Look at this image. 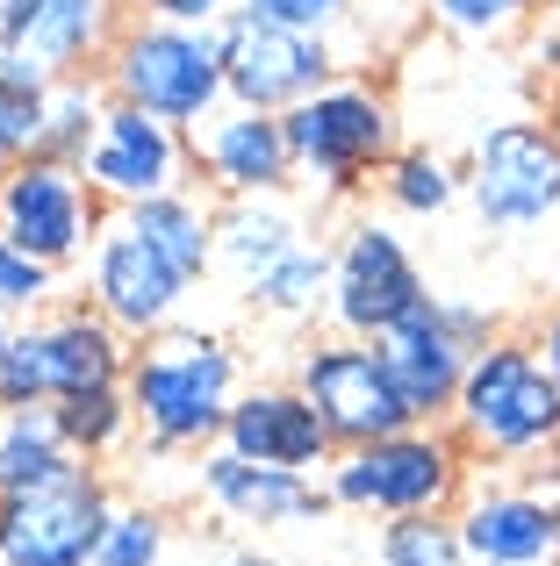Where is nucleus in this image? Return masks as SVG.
Listing matches in <instances>:
<instances>
[{"mask_svg":"<svg viewBox=\"0 0 560 566\" xmlns=\"http://www.w3.org/2000/svg\"><path fill=\"white\" fill-rule=\"evenodd\" d=\"M0 187H8V158H0Z\"/></svg>","mask_w":560,"mask_h":566,"instance_id":"4c0bfd02","label":"nucleus"},{"mask_svg":"<svg viewBox=\"0 0 560 566\" xmlns=\"http://www.w3.org/2000/svg\"><path fill=\"white\" fill-rule=\"evenodd\" d=\"M230 566H273V559H267V553H238Z\"/></svg>","mask_w":560,"mask_h":566,"instance_id":"f704fd0d","label":"nucleus"},{"mask_svg":"<svg viewBox=\"0 0 560 566\" xmlns=\"http://www.w3.org/2000/svg\"><path fill=\"white\" fill-rule=\"evenodd\" d=\"M51 302H58V265L29 259V251L0 230V308L22 323V316H37V308H51Z\"/></svg>","mask_w":560,"mask_h":566,"instance_id":"c85d7f7f","label":"nucleus"},{"mask_svg":"<svg viewBox=\"0 0 560 566\" xmlns=\"http://www.w3.org/2000/svg\"><path fill=\"white\" fill-rule=\"evenodd\" d=\"M8 331H14V316H8V308H0V352H8Z\"/></svg>","mask_w":560,"mask_h":566,"instance_id":"c9c22d12","label":"nucleus"},{"mask_svg":"<svg viewBox=\"0 0 560 566\" xmlns=\"http://www.w3.org/2000/svg\"><path fill=\"white\" fill-rule=\"evenodd\" d=\"M115 516V488L101 467H80L72 481L0 502V566H94Z\"/></svg>","mask_w":560,"mask_h":566,"instance_id":"dca6fc26","label":"nucleus"},{"mask_svg":"<svg viewBox=\"0 0 560 566\" xmlns=\"http://www.w3.org/2000/svg\"><path fill=\"white\" fill-rule=\"evenodd\" d=\"M216 43H224V86L238 108H267V115H288L294 101H309L317 86L338 80V43L331 29H302V22H280V14L238 8L216 22Z\"/></svg>","mask_w":560,"mask_h":566,"instance_id":"6e6552de","label":"nucleus"},{"mask_svg":"<svg viewBox=\"0 0 560 566\" xmlns=\"http://www.w3.org/2000/svg\"><path fill=\"white\" fill-rule=\"evenodd\" d=\"M123 22V0H0V80L58 86L94 72Z\"/></svg>","mask_w":560,"mask_h":566,"instance_id":"f8f14e48","label":"nucleus"},{"mask_svg":"<svg viewBox=\"0 0 560 566\" xmlns=\"http://www.w3.org/2000/svg\"><path fill=\"white\" fill-rule=\"evenodd\" d=\"M94 72L115 101H129V108H144V115H166V123H180V129L209 123L230 101L216 29L158 22V14H129Z\"/></svg>","mask_w":560,"mask_h":566,"instance_id":"0eeeda50","label":"nucleus"},{"mask_svg":"<svg viewBox=\"0 0 560 566\" xmlns=\"http://www.w3.org/2000/svg\"><path fill=\"white\" fill-rule=\"evenodd\" d=\"M424 8H432L438 29H453V36H467V43H489V36H504V29H518L525 14H532V0H424Z\"/></svg>","mask_w":560,"mask_h":566,"instance_id":"7c9ffc66","label":"nucleus"},{"mask_svg":"<svg viewBox=\"0 0 560 566\" xmlns=\"http://www.w3.org/2000/svg\"><path fill=\"white\" fill-rule=\"evenodd\" d=\"M86 459L72 452L58 409H8L0 416V502L14 495H37V488L72 481Z\"/></svg>","mask_w":560,"mask_h":566,"instance_id":"4be33fe9","label":"nucleus"},{"mask_svg":"<svg viewBox=\"0 0 560 566\" xmlns=\"http://www.w3.org/2000/svg\"><path fill=\"white\" fill-rule=\"evenodd\" d=\"M216 273L273 323L331 316V244L309 237L280 193L216 208Z\"/></svg>","mask_w":560,"mask_h":566,"instance_id":"f03ea898","label":"nucleus"},{"mask_svg":"<svg viewBox=\"0 0 560 566\" xmlns=\"http://www.w3.org/2000/svg\"><path fill=\"white\" fill-rule=\"evenodd\" d=\"M467 201L489 230H532L560 208V129L539 115L489 123L467 151Z\"/></svg>","mask_w":560,"mask_h":566,"instance_id":"9b49d317","label":"nucleus"},{"mask_svg":"<svg viewBox=\"0 0 560 566\" xmlns=\"http://www.w3.org/2000/svg\"><path fill=\"white\" fill-rule=\"evenodd\" d=\"M496 337V323L481 316V308H460V302H417L395 331H381V359H388L395 387H403V401L417 409V423H446L453 395H460L467 380V359H475L481 345Z\"/></svg>","mask_w":560,"mask_h":566,"instance_id":"4468645a","label":"nucleus"},{"mask_svg":"<svg viewBox=\"0 0 560 566\" xmlns=\"http://www.w3.org/2000/svg\"><path fill=\"white\" fill-rule=\"evenodd\" d=\"M195 137V172L216 201H252V193H288L294 187V144H288V123L267 108H224L209 123L187 129Z\"/></svg>","mask_w":560,"mask_h":566,"instance_id":"a211bd4d","label":"nucleus"},{"mask_svg":"<svg viewBox=\"0 0 560 566\" xmlns=\"http://www.w3.org/2000/svg\"><path fill=\"white\" fill-rule=\"evenodd\" d=\"M187 294H195V280H187L123 208H108L94 251H86V302L123 337H152V331H166V323H180Z\"/></svg>","mask_w":560,"mask_h":566,"instance_id":"ddd939ff","label":"nucleus"},{"mask_svg":"<svg viewBox=\"0 0 560 566\" xmlns=\"http://www.w3.org/2000/svg\"><path fill=\"white\" fill-rule=\"evenodd\" d=\"M446 430L475 459H553L560 452V374L532 337H489L467 359V380L446 409Z\"/></svg>","mask_w":560,"mask_h":566,"instance_id":"7ed1b4c3","label":"nucleus"},{"mask_svg":"<svg viewBox=\"0 0 560 566\" xmlns=\"http://www.w3.org/2000/svg\"><path fill=\"white\" fill-rule=\"evenodd\" d=\"M123 387L137 409V438L152 452H209V444H224L230 401L245 395V359L224 331L166 323L129 345Z\"/></svg>","mask_w":560,"mask_h":566,"instance_id":"f257e3e1","label":"nucleus"},{"mask_svg":"<svg viewBox=\"0 0 560 566\" xmlns=\"http://www.w3.org/2000/svg\"><path fill=\"white\" fill-rule=\"evenodd\" d=\"M0 416H8V409H0Z\"/></svg>","mask_w":560,"mask_h":566,"instance_id":"58836bf2","label":"nucleus"},{"mask_svg":"<svg viewBox=\"0 0 560 566\" xmlns=\"http://www.w3.org/2000/svg\"><path fill=\"white\" fill-rule=\"evenodd\" d=\"M460 193H467V166L424 151V144H403V151L388 158V172H381V201H388L395 216H446Z\"/></svg>","mask_w":560,"mask_h":566,"instance_id":"393cba45","label":"nucleus"},{"mask_svg":"<svg viewBox=\"0 0 560 566\" xmlns=\"http://www.w3.org/2000/svg\"><path fill=\"white\" fill-rule=\"evenodd\" d=\"M467 452L446 423H409L395 438L352 444L323 467V488H331V510L352 516H453L467 502Z\"/></svg>","mask_w":560,"mask_h":566,"instance_id":"20e7f679","label":"nucleus"},{"mask_svg":"<svg viewBox=\"0 0 560 566\" xmlns=\"http://www.w3.org/2000/svg\"><path fill=\"white\" fill-rule=\"evenodd\" d=\"M43 94L51 86H29V80H0V158H37L43 144Z\"/></svg>","mask_w":560,"mask_h":566,"instance_id":"c756f323","label":"nucleus"},{"mask_svg":"<svg viewBox=\"0 0 560 566\" xmlns=\"http://www.w3.org/2000/svg\"><path fill=\"white\" fill-rule=\"evenodd\" d=\"M532 345H539V359L553 366L560 374V308H547V316H539V331H532Z\"/></svg>","mask_w":560,"mask_h":566,"instance_id":"72a5a7b5","label":"nucleus"},{"mask_svg":"<svg viewBox=\"0 0 560 566\" xmlns=\"http://www.w3.org/2000/svg\"><path fill=\"white\" fill-rule=\"evenodd\" d=\"M129 222H137L144 237H152L158 251H166L173 265H180L187 280H209L216 273V208L201 201V187H180V193H158V201H137L123 208Z\"/></svg>","mask_w":560,"mask_h":566,"instance_id":"5701e85b","label":"nucleus"},{"mask_svg":"<svg viewBox=\"0 0 560 566\" xmlns=\"http://www.w3.org/2000/svg\"><path fill=\"white\" fill-rule=\"evenodd\" d=\"M475 566H553L560 559V524L547 488H475L453 510Z\"/></svg>","mask_w":560,"mask_h":566,"instance_id":"412c9836","label":"nucleus"},{"mask_svg":"<svg viewBox=\"0 0 560 566\" xmlns=\"http://www.w3.org/2000/svg\"><path fill=\"white\" fill-rule=\"evenodd\" d=\"M86 187L101 193V208H137L158 193L195 187V137L166 115H144L129 101H108V123H101L94 151H86Z\"/></svg>","mask_w":560,"mask_h":566,"instance_id":"f3484780","label":"nucleus"},{"mask_svg":"<svg viewBox=\"0 0 560 566\" xmlns=\"http://www.w3.org/2000/svg\"><path fill=\"white\" fill-rule=\"evenodd\" d=\"M58 423H65L72 452H80L86 467L115 459L129 438H137V409H129V387H94V395H72V401H58Z\"/></svg>","mask_w":560,"mask_h":566,"instance_id":"a878e982","label":"nucleus"},{"mask_svg":"<svg viewBox=\"0 0 560 566\" xmlns=\"http://www.w3.org/2000/svg\"><path fill=\"white\" fill-rule=\"evenodd\" d=\"M417 302H432V287H424V265L403 244V230L388 216H352L331 244V331L381 337Z\"/></svg>","mask_w":560,"mask_h":566,"instance_id":"1a4fd4ad","label":"nucleus"},{"mask_svg":"<svg viewBox=\"0 0 560 566\" xmlns=\"http://www.w3.org/2000/svg\"><path fill=\"white\" fill-rule=\"evenodd\" d=\"M280 123L294 144V180L317 187L323 201H352V193L381 187L388 158L403 151V123H395L388 94L374 80H345V72L309 101H294Z\"/></svg>","mask_w":560,"mask_h":566,"instance_id":"423d86ee","label":"nucleus"},{"mask_svg":"<svg viewBox=\"0 0 560 566\" xmlns=\"http://www.w3.org/2000/svg\"><path fill=\"white\" fill-rule=\"evenodd\" d=\"M101 222H108V208H101V193L86 187L80 166H58V158H14L8 166L0 230H8L29 259L58 265V273H65V265H86Z\"/></svg>","mask_w":560,"mask_h":566,"instance_id":"2eb2a0df","label":"nucleus"},{"mask_svg":"<svg viewBox=\"0 0 560 566\" xmlns=\"http://www.w3.org/2000/svg\"><path fill=\"white\" fill-rule=\"evenodd\" d=\"M547 502H553V524H560V488H547Z\"/></svg>","mask_w":560,"mask_h":566,"instance_id":"e433bc0d","label":"nucleus"},{"mask_svg":"<svg viewBox=\"0 0 560 566\" xmlns=\"http://www.w3.org/2000/svg\"><path fill=\"white\" fill-rule=\"evenodd\" d=\"M252 8L280 14V22H302V29H338L360 0H252Z\"/></svg>","mask_w":560,"mask_h":566,"instance_id":"2f4dec72","label":"nucleus"},{"mask_svg":"<svg viewBox=\"0 0 560 566\" xmlns=\"http://www.w3.org/2000/svg\"><path fill=\"white\" fill-rule=\"evenodd\" d=\"M381 566H475L453 516H388L381 524Z\"/></svg>","mask_w":560,"mask_h":566,"instance_id":"bb28decb","label":"nucleus"},{"mask_svg":"<svg viewBox=\"0 0 560 566\" xmlns=\"http://www.w3.org/2000/svg\"><path fill=\"white\" fill-rule=\"evenodd\" d=\"M224 444L238 459H259V467H294V473H323L338 459V438L323 430L317 401L302 387H245L230 401V423H224Z\"/></svg>","mask_w":560,"mask_h":566,"instance_id":"aec40b11","label":"nucleus"},{"mask_svg":"<svg viewBox=\"0 0 560 566\" xmlns=\"http://www.w3.org/2000/svg\"><path fill=\"white\" fill-rule=\"evenodd\" d=\"M238 0H137V14H158V22H187V29H216Z\"/></svg>","mask_w":560,"mask_h":566,"instance_id":"473e14b6","label":"nucleus"},{"mask_svg":"<svg viewBox=\"0 0 560 566\" xmlns=\"http://www.w3.org/2000/svg\"><path fill=\"white\" fill-rule=\"evenodd\" d=\"M129 345L94 302H51L22 316L0 352V409H58L94 387H123Z\"/></svg>","mask_w":560,"mask_h":566,"instance_id":"39448f33","label":"nucleus"},{"mask_svg":"<svg viewBox=\"0 0 560 566\" xmlns=\"http://www.w3.org/2000/svg\"><path fill=\"white\" fill-rule=\"evenodd\" d=\"M108 101H115V94L101 86V72H72V80H58L51 94H43V144H37V158L86 166L101 123H108Z\"/></svg>","mask_w":560,"mask_h":566,"instance_id":"b1692460","label":"nucleus"},{"mask_svg":"<svg viewBox=\"0 0 560 566\" xmlns=\"http://www.w3.org/2000/svg\"><path fill=\"white\" fill-rule=\"evenodd\" d=\"M201 495L216 502L224 524L245 531H294V524H317L331 510V488L317 473H294V467H259V459H238L230 444H209L201 452Z\"/></svg>","mask_w":560,"mask_h":566,"instance_id":"6ab92c4d","label":"nucleus"},{"mask_svg":"<svg viewBox=\"0 0 560 566\" xmlns=\"http://www.w3.org/2000/svg\"><path fill=\"white\" fill-rule=\"evenodd\" d=\"M294 387L317 401V416L338 438V452L395 438V430L417 423V409L403 401V387H395L374 337H317V345L302 352V366H294Z\"/></svg>","mask_w":560,"mask_h":566,"instance_id":"9d476101","label":"nucleus"},{"mask_svg":"<svg viewBox=\"0 0 560 566\" xmlns=\"http://www.w3.org/2000/svg\"><path fill=\"white\" fill-rule=\"evenodd\" d=\"M166 538H173L166 510H152V502H115L108 538H101L94 566H158V559H166Z\"/></svg>","mask_w":560,"mask_h":566,"instance_id":"cd10ccee","label":"nucleus"}]
</instances>
